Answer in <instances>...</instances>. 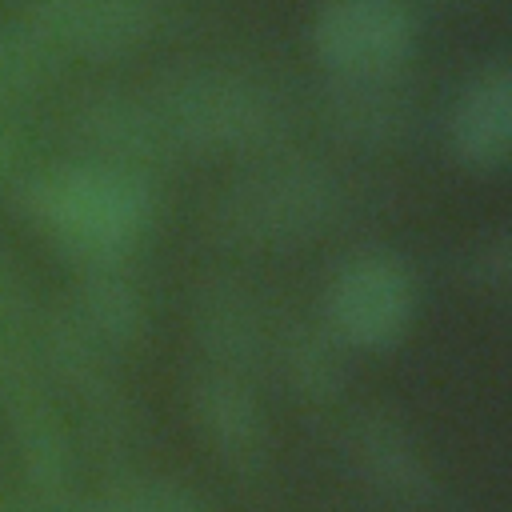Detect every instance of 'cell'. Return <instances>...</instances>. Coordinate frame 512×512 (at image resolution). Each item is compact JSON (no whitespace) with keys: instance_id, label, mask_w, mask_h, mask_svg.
Segmentation results:
<instances>
[{"instance_id":"cell-1","label":"cell","mask_w":512,"mask_h":512,"mask_svg":"<svg viewBox=\"0 0 512 512\" xmlns=\"http://www.w3.org/2000/svg\"><path fill=\"white\" fill-rule=\"evenodd\" d=\"M148 212L152 192L144 176L92 160L80 168L40 176L28 188V216L60 248L88 264L120 260L144 232Z\"/></svg>"},{"instance_id":"cell-2","label":"cell","mask_w":512,"mask_h":512,"mask_svg":"<svg viewBox=\"0 0 512 512\" xmlns=\"http://www.w3.org/2000/svg\"><path fill=\"white\" fill-rule=\"evenodd\" d=\"M152 104L172 144L192 152H252L280 132L276 96L236 68H176L156 84Z\"/></svg>"},{"instance_id":"cell-3","label":"cell","mask_w":512,"mask_h":512,"mask_svg":"<svg viewBox=\"0 0 512 512\" xmlns=\"http://www.w3.org/2000/svg\"><path fill=\"white\" fill-rule=\"evenodd\" d=\"M336 204L340 188L328 168L308 160H284L228 188V196L220 200V228L228 240L252 248L296 244L324 232L336 216Z\"/></svg>"},{"instance_id":"cell-4","label":"cell","mask_w":512,"mask_h":512,"mask_svg":"<svg viewBox=\"0 0 512 512\" xmlns=\"http://www.w3.org/2000/svg\"><path fill=\"white\" fill-rule=\"evenodd\" d=\"M0 396L8 408V432L16 468L24 480L28 500L36 512H68L72 508V476H76V448L72 432L44 384L36 352L4 356L0 364Z\"/></svg>"},{"instance_id":"cell-5","label":"cell","mask_w":512,"mask_h":512,"mask_svg":"<svg viewBox=\"0 0 512 512\" xmlns=\"http://www.w3.org/2000/svg\"><path fill=\"white\" fill-rule=\"evenodd\" d=\"M312 44L336 76H392L412 48V20L400 0H328Z\"/></svg>"},{"instance_id":"cell-6","label":"cell","mask_w":512,"mask_h":512,"mask_svg":"<svg viewBox=\"0 0 512 512\" xmlns=\"http://www.w3.org/2000/svg\"><path fill=\"white\" fill-rule=\"evenodd\" d=\"M412 320V280L384 256H352L328 292V328L352 348H388Z\"/></svg>"},{"instance_id":"cell-7","label":"cell","mask_w":512,"mask_h":512,"mask_svg":"<svg viewBox=\"0 0 512 512\" xmlns=\"http://www.w3.org/2000/svg\"><path fill=\"white\" fill-rule=\"evenodd\" d=\"M24 24L56 56L112 60L148 40V0H32Z\"/></svg>"},{"instance_id":"cell-8","label":"cell","mask_w":512,"mask_h":512,"mask_svg":"<svg viewBox=\"0 0 512 512\" xmlns=\"http://www.w3.org/2000/svg\"><path fill=\"white\" fill-rule=\"evenodd\" d=\"M76 136L92 152V164H108L144 176L168 164L180 148L172 144L152 96L136 92H96L76 112Z\"/></svg>"},{"instance_id":"cell-9","label":"cell","mask_w":512,"mask_h":512,"mask_svg":"<svg viewBox=\"0 0 512 512\" xmlns=\"http://www.w3.org/2000/svg\"><path fill=\"white\" fill-rule=\"evenodd\" d=\"M192 420L212 456L236 476H260L268 464V420L248 376L208 368L192 384Z\"/></svg>"},{"instance_id":"cell-10","label":"cell","mask_w":512,"mask_h":512,"mask_svg":"<svg viewBox=\"0 0 512 512\" xmlns=\"http://www.w3.org/2000/svg\"><path fill=\"white\" fill-rule=\"evenodd\" d=\"M452 152L476 168L496 172L512 152V76L508 68L480 72L456 100L448 120Z\"/></svg>"},{"instance_id":"cell-11","label":"cell","mask_w":512,"mask_h":512,"mask_svg":"<svg viewBox=\"0 0 512 512\" xmlns=\"http://www.w3.org/2000/svg\"><path fill=\"white\" fill-rule=\"evenodd\" d=\"M192 328L212 368L248 376L264 356V324L256 304L236 284H208L196 296Z\"/></svg>"},{"instance_id":"cell-12","label":"cell","mask_w":512,"mask_h":512,"mask_svg":"<svg viewBox=\"0 0 512 512\" xmlns=\"http://www.w3.org/2000/svg\"><path fill=\"white\" fill-rule=\"evenodd\" d=\"M68 316L108 352L132 348L144 332V292L140 284L120 268V260L88 264V272L76 284V304Z\"/></svg>"},{"instance_id":"cell-13","label":"cell","mask_w":512,"mask_h":512,"mask_svg":"<svg viewBox=\"0 0 512 512\" xmlns=\"http://www.w3.org/2000/svg\"><path fill=\"white\" fill-rule=\"evenodd\" d=\"M352 456L360 472L392 500L416 504L432 492V472L416 448V440L384 412H368L352 428Z\"/></svg>"},{"instance_id":"cell-14","label":"cell","mask_w":512,"mask_h":512,"mask_svg":"<svg viewBox=\"0 0 512 512\" xmlns=\"http://www.w3.org/2000/svg\"><path fill=\"white\" fill-rule=\"evenodd\" d=\"M328 116L348 140L380 144L404 128L408 104L404 92L392 88V76H336L328 92Z\"/></svg>"},{"instance_id":"cell-15","label":"cell","mask_w":512,"mask_h":512,"mask_svg":"<svg viewBox=\"0 0 512 512\" xmlns=\"http://www.w3.org/2000/svg\"><path fill=\"white\" fill-rule=\"evenodd\" d=\"M340 336L320 324H296L284 336L280 368L296 396L304 400H332L344 384V352Z\"/></svg>"},{"instance_id":"cell-16","label":"cell","mask_w":512,"mask_h":512,"mask_svg":"<svg viewBox=\"0 0 512 512\" xmlns=\"http://www.w3.org/2000/svg\"><path fill=\"white\" fill-rule=\"evenodd\" d=\"M60 56L20 20L0 28V112L20 100H32L56 76Z\"/></svg>"},{"instance_id":"cell-17","label":"cell","mask_w":512,"mask_h":512,"mask_svg":"<svg viewBox=\"0 0 512 512\" xmlns=\"http://www.w3.org/2000/svg\"><path fill=\"white\" fill-rule=\"evenodd\" d=\"M32 320H36V304H32L28 280L16 268V260L0 248V356L36 352V348H28Z\"/></svg>"},{"instance_id":"cell-18","label":"cell","mask_w":512,"mask_h":512,"mask_svg":"<svg viewBox=\"0 0 512 512\" xmlns=\"http://www.w3.org/2000/svg\"><path fill=\"white\" fill-rule=\"evenodd\" d=\"M120 512H204V504L196 496H188L184 488L168 484V480H136L112 492Z\"/></svg>"},{"instance_id":"cell-19","label":"cell","mask_w":512,"mask_h":512,"mask_svg":"<svg viewBox=\"0 0 512 512\" xmlns=\"http://www.w3.org/2000/svg\"><path fill=\"white\" fill-rule=\"evenodd\" d=\"M508 276H512V240L508 232H492L476 252V280L492 292H504Z\"/></svg>"},{"instance_id":"cell-20","label":"cell","mask_w":512,"mask_h":512,"mask_svg":"<svg viewBox=\"0 0 512 512\" xmlns=\"http://www.w3.org/2000/svg\"><path fill=\"white\" fill-rule=\"evenodd\" d=\"M20 164H24V136L8 120V112H0V180H8Z\"/></svg>"},{"instance_id":"cell-21","label":"cell","mask_w":512,"mask_h":512,"mask_svg":"<svg viewBox=\"0 0 512 512\" xmlns=\"http://www.w3.org/2000/svg\"><path fill=\"white\" fill-rule=\"evenodd\" d=\"M0 364H4V356H0Z\"/></svg>"}]
</instances>
